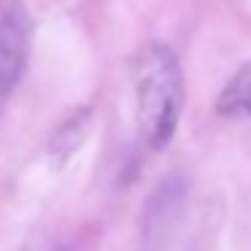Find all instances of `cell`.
<instances>
[{"mask_svg": "<svg viewBox=\"0 0 251 251\" xmlns=\"http://www.w3.org/2000/svg\"><path fill=\"white\" fill-rule=\"evenodd\" d=\"M132 92L141 138L165 149L184 108V78L176 54L162 44H149L132 60Z\"/></svg>", "mask_w": 251, "mask_h": 251, "instance_id": "6da1fadb", "label": "cell"}, {"mask_svg": "<svg viewBox=\"0 0 251 251\" xmlns=\"http://www.w3.org/2000/svg\"><path fill=\"white\" fill-rule=\"evenodd\" d=\"M30 54V17L22 0H0V108L19 87Z\"/></svg>", "mask_w": 251, "mask_h": 251, "instance_id": "7a4b0ae2", "label": "cell"}, {"mask_svg": "<svg viewBox=\"0 0 251 251\" xmlns=\"http://www.w3.org/2000/svg\"><path fill=\"white\" fill-rule=\"evenodd\" d=\"M216 111L224 116H243L251 119V65H243L216 100Z\"/></svg>", "mask_w": 251, "mask_h": 251, "instance_id": "3957f363", "label": "cell"}, {"mask_svg": "<svg viewBox=\"0 0 251 251\" xmlns=\"http://www.w3.org/2000/svg\"><path fill=\"white\" fill-rule=\"evenodd\" d=\"M87 125H89V111L78 108L73 111L68 119H62V125L57 127L54 141H51V151L60 154V157H68L76 146H81L84 135H87Z\"/></svg>", "mask_w": 251, "mask_h": 251, "instance_id": "277c9868", "label": "cell"}]
</instances>
